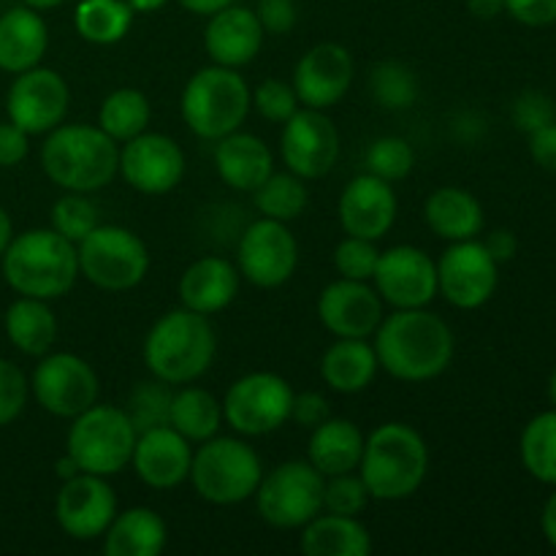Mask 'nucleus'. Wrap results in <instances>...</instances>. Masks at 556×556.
<instances>
[{"label": "nucleus", "mask_w": 556, "mask_h": 556, "mask_svg": "<svg viewBox=\"0 0 556 556\" xmlns=\"http://www.w3.org/2000/svg\"><path fill=\"white\" fill-rule=\"evenodd\" d=\"M454 331L427 307L396 309L375 329L378 364L396 380L427 383L454 362Z\"/></svg>", "instance_id": "1"}, {"label": "nucleus", "mask_w": 556, "mask_h": 556, "mask_svg": "<svg viewBox=\"0 0 556 556\" xmlns=\"http://www.w3.org/2000/svg\"><path fill=\"white\" fill-rule=\"evenodd\" d=\"M41 166L58 188L96 193L117 177L119 144L98 125L60 123L43 141Z\"/></svg>", "instance_id": "2"}, {"label": "nucleus", "mask_w": 556, "mask_h": 556, "mask_svg": "<svg viewBox=\"0 0 556 556\" xmlns=\"http://www.w3.org/2000/svg\"><path fill=\"white\" fill-rule=\"evenodd\" d=\"M429 448L421 432L402 421H389L364 440L362 476L369 497L400 503L413 497L427 481Z\"/></svg>", "instance_id": "3"}, {"label": "nucleus", "mask_w": 556, "mask_h": 556, "mask_svg": "<svg viewBox=\"0 0 556 556\" xmlns=\"http://www.w3.org/2000/svg\"><path fill=\"white\" fill-rule=\"evenodd\" d=\"M217 340L210 318L188 307L172 309L144 337V364L152 378L168 386L199 380L215 362Z\"/></svg>", "instance_id": "4"}, {"label": "nucleus", "mask_w": 556, "mask_h": 556, "mask_svg": "<svg viewBox=\"0 0 556 556\" xmlns=\"http://www.w3.org/2000/svg\"><path fill=\"white\" fill-rule=\"evenodd\" d=\"M3 275L20 296L52 302L79 280V253L54 228H30L11 239L3 253Z\"/></svg>", "instance_id": "5"}, {"label": "nucleus", "mask_w": 556, "mask_h": 556, "mask_svg": "<svg viewBox=\"0 0 556 556\" xmlns=\"http://www.w3.org/2000/svg\"><path fill=\"white\" fill-rule=\"evenodd\" d=\"M250 106H253V92L242 74L215 63L195 71L179 98L185 125L206 141H217L242 128Z\"/></svg>", "instance_id": "6"}, {"label": "nucleus", "mask_w": 556, "mask_h": 556, "mask_svg": "<svg viewBox=\"0 0 556 556\" xmlns=\"http://www.w3.org/2000/svg\"><path fill=\"white\" fill-rule=\"evenodd\" d=\"M139 432L128 418L125 407L92 405L76 418H71L65 454L79 465L81 472L92 476H117L130 465Z\"/></svg>", "instance_id": "7"}, {"label": "nucleus", "mask_w": 556, "mask_h": 556, "mask_svg": "<svg viewBox=\"0 0 556 556\" xmlns=\"http://www.w3.org/2000/svg\"><path fill=\"white\" fill-rule=\"evenodd\" d=\"M190 481L195 494L212 505H239L250 500L264 478L258 454L239 438H210L193 451Z\"/></svg>", "instance_id": "8"}, {"label": "nucleus", "mask_w": 556, "mask_h": 556, "mask_svg": "<svg viewBox=\"0 0 556 556\" xmlns=\"http://www.w3.org/2000/svg\"><path fill=\"white\" fill-rule=\"evenodd\" d=\"M79 275L109 293L130 291L150 271V250L139 233L98 223L79 244Z\"/></svg>", "instance_id": "9"}, {"label": "nucleus", "mask_w": 556, "mask_h": 556, "mask_svg": "<svg viewBox=\"0 0 556 556\" xmlns=\"http://www.w3.org/2000/svg\"><path fill=\"white\" fill-rule=\"evenodd\" d=\"M326 478L309 462L291 459L261 478L255 505L266 525L277 530H302L324 510Z\"/></svg>", "instance_id": "10"}, {"label": "nucleus", "mask_w": 556, "mask_h": 556, "mask_svg": "<svg viewBox=\"0 0 556 556\" xmlns=\"http://www.w3.org/2000/svg\"><path fill=\"white\" fill-rule=\"evenodd\" d=\"M293 394L286 378L275 372L242 375L223 400V421L244 438H264L291 421Z\"/></svg>", "instance_id": "11"}, {"label": "nucleus", "mask_w": 556, "mask_h": 556, "mask_svg": "<svg viewBox=\"0 0 556 556\" xmlns=\"http://www.w3.org/2000/svg\"><path fill=\"white\" fill-rule=\"evenodd\" d=\"M30 391L38 405L58 418H76L98 402V375L76 353H47L33 369Z\"/></svg>", "instance_id": "12"}, {"label": "nucleus", "mask_w": 556, "mask_h": 556, "mask_svg": "<svg viewBox=\"0 0 556 556\" xmlns=\"http://www.w3.org/2000/svg\"><path fill=\"white\" fill-rule=\"evenodd\" d=\"M299 266V242L288 223L261 217L244 228L237 248V269L250 286L280 288Z\"/></svg>", "instance_id": "13"}, {"label": "nucleus", "mask_w": 556, "mask_h": 556, "mask_svg": "<svg viewBox=\"0 0 556 556\" xmlns=\"http://www.w3.org/2000/svg\"><path fill=\"white\" fill-rule=\"evenodd\" d=\"M500 264L481 239L451 242L438 261V293L456 309H478L494 296Z\"/></svg>", "instance_id": "14"}, {"label": "nucleus", "mask_w": 556, "mask_h": 556, "mask_svg": "<svg viewBox=\"0 0 556 556\" xmlns=\"http://www.w3.org/2000/svg\"><path fill=\"white\" fill-rule=\"evenodd\" d=\"M340 130L326 117L324 109L299 106V112L282 123V163L304 182L326 177L340 161Z\"/></svg>", "instance_id": "15"}, {"label": "nucleus", "mask_w": 556, "mask_h": 556, "mask_svg": "<svg viewBox=\"0 0 556 556\" xmlns=\"http://www.w3.org/2000/svg\"><path fill=\"white\" fill-rule=\"evenodd\" d=\"M71 90L63 76L52 68H27L16 74L5 96V112L25 134L38 136L58 128L68 114Z\"/></svg>", "instance_id": "16"}, {"label": "nucleus", "mask_w": 556, "mask_h": 556, "mask_svg": "<svg viewBox=\"0 0 556 556\" xmlns=\"http://www.w3.org/2000/svg\"><path fill=\"white\" fill-rule=\"evenodd\" d=\"M375 291L394 309L427 307L438 296V264L413 244H396L380 253L375 266Z\"/></svg>", "instance_id": "17"}, {"label": "nucleus", "mask_w": 556, "mask_h": 556, "mask_svg": "<svg viewBox=\"0 0 556 556\" xmlns=\"http://www.w3.org/2000/svg\"><path fill=\"white\" fill-rule=\"evenodd\" d=\"M117 174H123L136 193L166 195L182 182L185 152L172 136L144 130L119 147Z\"/></svg>", "instance_id": "18"}, {"label": "nucleus", "mask_w": 556, "mask_h": 556, "mask_svg": "<svg viewBox=\"0 0 556 556\" xmlns=\"http://www.w3.org/2000/svg\"><path fill=\"white\" fill-rule=\"evenodd\" d=\"M117 516V494L103 476L79 472L60 486L54 519L74 541H96Z\"/></svg>", "instance_id": "19"}, {"label": "nucleus", "mask_w": 556, "mask_h": 556, "mask_svg": "<svg viewBox=\"0 0 556 556\" xmlns=\"http://www.w3.org/2000/svg\"><path fill=\"white\" fill-rule=\"evenodd\" d=\"M318 318L334 337L367 340L383 320V299L369 282L340 277L320 291Z\"/></svg>", "instance_id": "20"}, {"label": "nucleus", "mask_w": 556, "mask_h": 556, "mask_svg": "<svg viewBox=\"0 0 556 556\" xmlns=\"http://www.w3.org/2000/svg\"><path fill=\"white\" fill-rule=\"evenodd\" d=\"M293 90L302 106L329 109L348 96L353 85V58L342 43L324 41L299 58L293 68Z\"/></svg>", "instance_id": "21"}, {"label": "nucleus", "mask_w": 556, "mask_h": 556, "mask_svg": "<svg viewBox=\"0 0 556 556\" xmlns=\"http://www.w3.org/2000/svg\"><path fill=\"white\" fill-rule=\"evenodd\" d=\"M190 462H193L190 440H185L168 424L139 432L134 456H130V465H134L139 481L157 492H168L188 481Z\"/></svg>", "instance_id": "22"}, {"label": "nucleus", "mask_w": 556, "mask_h": 556, "mask_svg": "<svg viewBox=\"0 0 556 556\" xmlns=\"http://www.w3.org/2000/svg\"><path fill=\"white\" fill-rule=\"evenodd\" d=\"M342 228L351 237L383 239L396 220V193L391 182L375 174H358L345 185L337 206Z\"/></svg>", "instance_id": "23"}, {"label": "nucleus", "mask_w": 556, "mask_h": 556, "mask_svg": "<svg viewBox=\"0 0 556 556\" xmlns=\"http://www.w3.org/2000/svg\"><path fill=\"white\" fill-rule=\"evenodd\" d=\"M264 27L253 9L244 5H226L210 16L204 27V49L215 65L242 68L258 58L264 47Z\"/></svg>", "instance_id": "24"}, {"label": "nucleus", "mask_w": 556, "mask_h": 556, "mask_svg": "<svg viewBox=\"0 0 556 556\" xmlns=\"http://www.w3.org/2000/svg\"><path fill=\"white\" fill-rule=\"evenodd\" d=\"M239 275L237 266L220 255H204L193 261L179 277V302L182 307L193 309L201 315L223 313L239 293Z\"/></svg>", "instance_id": "25"}, {"label": "nucleus", "mask_w": 556, "mask_h": 556, "mask_svg": "<svg viewBox=\"0 0 556 556\" xmlns=\"http://www.w3.org/2000/svg\"><path fill=\"white\" fill-rule=\"evenodd\" d=\"M215 168L228 188L253 193L275 172V155L264 139L233 130L215 141Z\"/></svg>", "instance_id": "26"}, {"label": "nucleus", "mask_w": 556, "mask_h": 556, "mask_svg": "<svg viewBox=\"0 0 556 556\" xmlns=\"http://www.w3.org/2000/svg\"><path fill=\"white\" fill-rule=\"evenodd\" d=\"M49 47L47 22L30 5H16L0 16V71L22 74L41 65Z\"/></svg>", "instance_id": "27"}, {"label": "nucleus", "mask_w": 556, "mask_h": 556, "mask_svg": "<svg viewBox=\"0 0 556 556\" xmlns=\"http://www.w3.org/2000/svg\"><path fill=\"white\" fill-rule=\"evenodd\" d=\"M307 462L324 478L356 472L364 454V432L348 418H326L315 429H309Z\"/></svg>", "instance_id": "28"}, {"label": "nucleus", "mask_w": 556, "mask_h": 556, "mask_svg": "<svg viewBox=\"0 0 556 556\" xmlns=\"http://www.w3.org/2000/svg\"><path fill=\"white\" fill-rule=\"evenodd\" d=\"M424 217L429 228L445 242H465L481 237L486 226L481 201L465 188H438L424 204Z\"/></svg>", "instance_id": "29"}, {"label": "nucleus", "mask_w": 556, "mask_h": 556, "mask_svg": "<svg viewBox=\"0 0 556 556\" xmlns=\"http://www.w3.org/2000/svg\"><path fill=\"white\" fill-rule=\"evenodd\" d=\"M168 527L161 514L136 505L112 519L103 532L106 556H157L166 548Z\"/></svg>", "instance_id": "30"}, {"label": "nucleus", "mask_w": 556, "mask_h": 556, "mask_svg": "<svg viewBox=\"0 0 556 556\" xmlns=\"http://www.w3.org/2000/svg\"><path fill=\"white\" fill-rule=\"evenodd\" d=\"M302 552L307 556H369L372 535L358 516L318 514L302 527Z\"/></svg>", "instance_id": "31"}, {"label": "nucleus", "mask_w": 556, "mask_h": 556, "mask_svg": "<svg viewBox=\"0 0 556 556\" xmlns=\"http://www.w3.org/2000/svg\"><path fill=\"white\" fill-rule=\"evenodd\" d=\"M378 353L375 345L364 340H345L337 337L334 345L320 358V375H324L326 386L340 394H358L367 389L378 375Z\"/></svg>", "instance_id": "32"}, {"label": "nucleus", "mask_w": 556, "mask_h": 556, "mask_svg": "<svg viewBox=\"0 0 556 556\" xmlns=\"http://www.w3.org/2000/svg\"><path fill=\"white\" fill-rule=\"evenodd\" d=\"M5 337L25 356H47L58 340V318L43 299L20 296L5 309Z\"/></svg>", "instance_id": "33"}, {"label": "nucleus", "mask_w": 556, "mask_h": 556, "mask_svg": "<svg viewBox=\"0 0 556 556\" xmlns=\"http://www.w3.org/2000/svg\"><path fill=\"white\" fill-rule=\"evenodd\" d=\"M223 424V402L212 391L199 386L185 383L177 394H172L168 407V427L177 429L190 443H204L220 432Z\"/></svg>", "instance_id": "34"}, {"label": "nucleus", "mask_w": 556, "mask_h": 556, "mask_svg": "<svg viewBox=\"0 0 556 556\" xmlns=\"http://www.w3.org/2000/svg\"><path fill=\"white\" fill-rule=\"evenodd\" d=\"M134 9L128 0H81L74 11V27L85 41L112 47L128 36Z\"/></svg>", "instance_id": "35"}, {"label": "nucleus", "mask_w": 556, "mask_h": 556, "mask_svg": "<svg viewBox=\"0 0 556 556\" xmlns=\"http://www.w3.org/2000/svg\"><path fill=\"white\" fill-rule=\"evenodd\" d=\"M150 117V98L136 87H119L103 98L101 109H98V128L112 136L117 144H125L134 136L144 134Z\"/></svg>", "instance_id": "36"}, {"label": "nucleus", "mask_w": 556, "mask_h": 556, "mask_svg": "<svg viewBox=\"0 0 556 556\" xmlns=\"http://www.w3.org/2000/svg\"><path fill=\"white\" fill-rule=\"evenodd\" d=\"M521 465L535 481L556 486V407L532 418L521 432Z\"/></svg>", "instance_id": "37"}, {"label": "nucleus", "mask_w": 556, "mask_h": 556, "mask_svg": "<svg viewBox=\"0 0 556 556\" xmlns=\"http://www.w3.org/2000/svg\"><path fill=\"white\" fill-rule=\"evenodd\" d=\"M253 193L261 217H271V220L280 223L296 220L309 204L304 179L296 177L293 172H271Z\"/></svg>", "instance_id": "38"}, {"label": "nucleus", "mask_w": 556, "mask_h": 556, "mask_svg": "<svg viewBox=\"0 0 556 556\" xmlns=\"http://www.w3.org/2000/svg\"><path fill=\"white\" fill-rule=\"evenodd\" d=\"M369 90L378 106L391 109V112H402L410 109L418 101V79L407 65L396 63V60H386L378 63L369 74Z\"/></svg>", "instance_id": "39"}, {"label": "nucleus", "mask_w": 556, "mask_h": 556, "mask_svg": "<svg viewBox=\"0 0 556 556\" xmlns=\"http://www.w3.org/2000/svg\"><path fill=\"white\" fill-rule=\"evenodd\" d=\"M364 166L386 182H400L416 166V152L402 136H380L364 152Z\"/></svg>", "instance_id": "40"}, {"label": "nucleus", "mask_w": 556, "mask_h": 556, "mask_svg": "<svg viewBox=\"0 0 556 556\" xmlns=\"http://www.w3.org/2000/svg\"><path fill=\"white\" fill-rule=\"evenodd\" d=\"M98 223H101V217H98L96 204L87 199V193H74V190H68V193L60 195V199L54 201L52 228L60 237L68 239V242L79 244Z\"/></svg>", "instance_id": "41"}, {"label": "nucleus", "mask_w": 556, "mask_h": 556, "mask_svg": "<svg viewBox=\"0 0 556 556\" xmlns=\"http://www.w3.org/2000/svg\"><path fill=\"white\" fill-rule=\"evenodd\" d=\"M168 407H172V391H168V383L155 380V383L136 386L125 413H128V418L134 421L136 432H144V429L168 424Z\"/></svg>", "instance_id": "42"}, {"label": "nucleus", "mask_w": 556, "mask_h": 556, "mask_svg": "<svg viewBox=\"0 0 556 556\" xmlns=\"http://www.w3.org/2000/svg\"><path fill=\"white\" fill-rule=\"evenodd\" d=\"M378 258L380 250L375 248L372 239L351 237V233H348V237L334 248V269L337 275L345 277V280L369 282L375 275V266H378Z\"/></svg>", "instance_id": "43"}, {"label": "nucleus", "mask_w": 556, "mask_h": 556, "mask_svg": "<svg viewBox=\"0 0 556 556\" xmlns=\"http://www.w3.org/2000/svg\"><path fill=\"white\" fill-rule=\"evenodd\" d=\"M369 500L372 497H369L362 476H356V472L331 476L324 486V510H329V514L362 516Z\"/></svg>", "instance_id": "44"}, {"label": "nucleus", "mask_w": 556, "mask_h": 556, "mask_svg": "<svg viewBox=\"0 0 556 556\" xmlns=\"http://www.w3.org/2000/svg\"><path fill=\"white\" fill-rule=\"evenodd\" d=\"M253 106L258 109V114L269 123H288L293 114L299 112L302 101H299L293 85L282 79H264L253 92Z\"/></svg>", "instance_id": "45"}, {"label": "nucleus", "mask_w": 556, "mask_h": 556, "mask_svg": "<svg viewBox=\"0 0 556 556\" xmlns=\"http://www.w3.org/2000/svg\"><path fill=\"white\" fill-rule=\"evenodd\" d=\"M27 391H30V383L25 372L16 364L0 358V427H9L20 418L27 405Z\"/></svg>", "instance_id": "46"}, {"label": "nucleus", "mask_w": 556, "mask_h": 556, "mask_svg": "<svg viewBox=\"0 0 556 556\" xmlns=\"http://www.w3.org/2000/svg\"><path fill=\"white\" fill-rule=\"evenodd\" d=\"M554 119L556 106L546 92L527 90L514 101V123L516 128L525 130V134H532V130L543 128V125L554 123Z\"/></svg>", "instance_id": "47"}, {"label": "nucleus", "mask_w": 556, "mask_h": 556, "mask_svg": "<svg viewBox=\"0 0 556 556\" xmlns=\"http://www.w3.org/2000/svg\"><path fill=\"white\" fill-rule=\"evenodd\" d=\"M255 16H258L264 33L286 36L296 25V5H293V0H261Z\"/></svg>", "instance_id": "48"}, {"label": "nucleus", "mask_w": 556, "mask_h": 556, "mask_svg": "<svg viewBox=\"0 0 556 556\" xmlns=\"http://www.w3.org/2000/svg\"><path fill=\"white\" fill-rule=\"evenodd\" d=\"M505 11L527 27H546L556 22V0H505Z\"/></svg>", "instance_id": "49"}, {"label": "nucleus", "mask_w": 556, "mask_h": 556, "mask_svg": "<svg viewBox=\"0 0 556 556\" xmlns=\"http://www.w3.org/2000/svg\"><path fill=\"white\" fill-rule=\"evenodd\" d=\"M329 418V402L318 391H302V394H293V407H291V421H296L299 427L315 429L318 424H324Z\"/></svg>", "instance_id": "50"}, {"label": "nucleus", "mask_w": 556, "mask_h": 556, "mask_svg": "<svg viewBox=\"0 0 556 556\" xmlns=\"http://www.w3.org/2000/svg\"><path fill=\"white\" fill-rule=\"evenodd\" d=\"M27 152H30V134H25L11 119L0 123V168L20 166Z\"/></svg>", "instance_id": "51"}, {"label": "nucleus", "mask_w": 556, "mask_h": 556, "mask_svg": "<svg viewBox=\"0 0 556 556\" xmlns=\"http://www.w3.org/2000/svg\"><path fill=\"white\" fill-rule=\"evenodd\" d=\"M530 155L546 172H556V119L530 134Z\"/></svg>", "instance_id": "52"}, {"label": "nucleus", "mask_w": 556, "mask_h": 556, "mask_svg": "<svg viewBox=\"0 0 556 556\" xmlns=\"http://www.w3.org/2000/svg\"><path fill=\"white\" fill-rule=\"evenodd\" d=\"M483 244H486V250L494 255V261H497V264L510 261L516 255V250H519V239H516L508 228L492 231L486 239H483Z\"/></svg>", "instance_id": "53"}, {"label": "nucleus", "mask_w": 556, "mask_h": 556, "mask_svg": "<svg viewBox=\"0 0 556 556\" xmlns=\"http://www.w3.org/2000/svg\"><path fill=\"white\" fill-rule=\"evenodd\" d=\"M467 11L478 20H494L505 11V0H467Z\"/></svg>", "instance_id": "54"}, {"label": "nucleus", "mask_w": 556, "mask_h": 556, "mask_svg": "<svg viewBox=\"0 0 556 556\" xmlns=\"http://www.w3.org/2000/svg\"><path fill=\"white\" fill-rule=\"evenodd\" d=\"M231 3L233 0H179V5H182V9H188L190 14H199V16H212Z\"/></svg>", "instance_id": "55"}, {"label": "nucleus", "mask_w": 556, "mask_h": 556, "mask_svg": "<svg viewBox=\"0 0 556 556\" xmlns=\"http://www.w3.org/2000/svg\"><path fill=\"white\" fill-rule=\"evenodd\" d=\"M541 530H543V535H546V541L556 548V492L548 497V503L543 505Z\"/></svg>", "instance_id": "56"}, {"label": "nucleus", "mask_w": 556, "mask_h": 556, "mask_svg": "<svg viewBox=\"0 0 556 556\" xmlns=\"http://www.w3.org/2000/svg\"><path fill=\"white\" fill-rule=\"evenodd\" d=\"M11 239H14V226H11V217L9 212L0 206V258H3V253L9 250Z\"/></svg>", "instance_id": "57"}, {"label": "nucleus", "mask_w": 556, "mask_h": 556, "mask_svg": "<svg viewBox=\"0 0 556 556\" xmlns=\"http://www.w3.org/2000/svg\"><path fill=\"white\" fill-rule=\"evenodd\" d=\"M54 472H58V478L60 481H68V478H74V476H79V465H76L74 459H71L68 454L63 456V459L58 462V465H54Z\"/></svg>", "instance_id": "58"}, {"label": "nucleus", "mask_w": 556, "mask_h": 556, "mask_svg": "<svg viewBox=\"0 0 556 556\" xmlns=\"http://www.w3.org/2000/svg\"><path fill=\"white\" fill-rule=\"evenodd\" d=\"M163 3H166V0H128L134 14H152V11L163 9Z\"/></svg>", "instance_id": "59"}, {"label": "nucleus", "mask_w": 556, "mask_h": 556, "mask_svg": "<svg viewBox=\"0 0 556 556\" xmlns=\"http://www.w3.org/2000/svg\"><path fill=\"white\" fill-rule=\"evenodd\" d=\"M25 5H30V9L36 11H47V9H54V5L65 3V0H22Z\"/></svg>", "instance_id": "60"}, {"label": "nucleus", "mask_w": 556, "mask_h": 556, "mask_svg": "<svg viewBox=\"0 0 556 556\" xmlns=\"http://www.w3.org/2000/svg\"><path fill=\"white\" fill-rule=\"evenodd\" d=\"M548 396H552V402H554V407H556V369H554L552 380H548Z\"/></svg>", "instance_id": "61"}]
</instances>
